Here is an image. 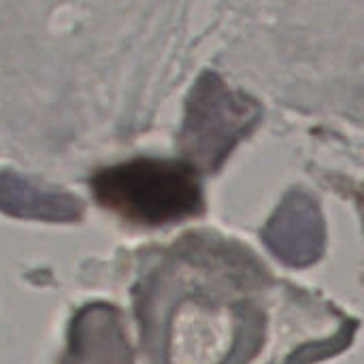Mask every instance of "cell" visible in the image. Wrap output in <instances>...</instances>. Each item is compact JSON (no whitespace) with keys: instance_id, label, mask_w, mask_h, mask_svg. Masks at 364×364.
Returning <instances> with one entry per match:
<instances>
[{"instance_id":"6da1fadb","label":"cell","mask_w":364,"mask_h":364,"mask_svg":"<svg viewBox=\"0 0 364 364\" xmlns=\"http://www.w3.org/2000/svg\"><path fill=\"white\" fill-rule=\"evenodd\" d=\"M96 200L141 226H164L200 215L203 186L196 168L183 160L134 158L107 166L92 177Z\"/></svg>"},{"instance_id":"7a4b0ae2","label":"cell","mask_w":364,"mask_h":364,"mask_svg":"<svg viewBox=\"0 0 364 364\" xmlns=\"http://www.w3.org/2000/svg\"><path fill=\"white\" fill-rule=\"evenodd\" d=\"M0 211L28 220L70 222L81 215L77 198L32 186L17 175H0Z\"/></svg>"}]
</instances>
